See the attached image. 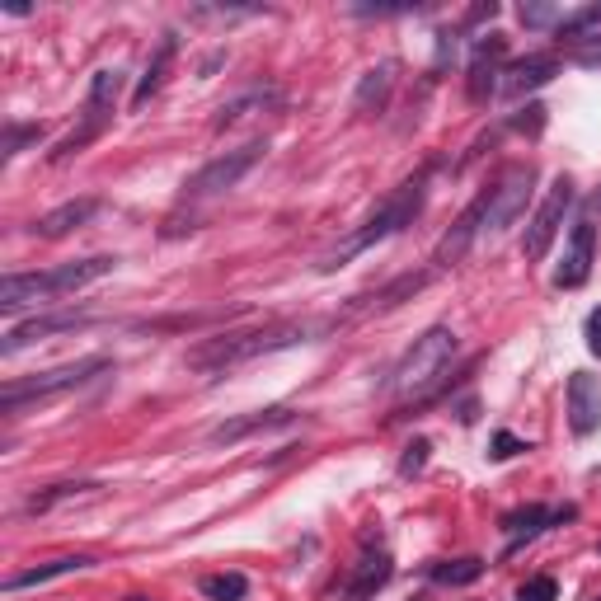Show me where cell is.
I'll return each mask as SVG.
<instances>
[{"instance_id":"1","label":"cell","mask_w":601,"mask_h":601,"mask_svg":"<svg viewBox=\"0 0 601 601\" xmlns=\"http://www.w3.org/2000/svg\"><path fill=\"white\" fill-rule=\"evenodd\" d=\"M334 329V320H287V324H268V329H240V334H221V339H207L188 353V367L193 371H221L235 367V362H249V357L278 353V348H296V343H315V334Z\"/></svg>"},{"instance_id":"2","label":"cell","mask_w":601,"mask_h":601,"mask_svg":"<svg viewBox=\"0 0 601 601\" xmlns=\"http://www.w3.org/2000/svg\"><path fill=\"white\" fill-rule=\"evenodd\" d=\"M456 353H461V339L451 334L447 324H432L423 339H414V348L400 357V367H395V376H390L395 400L400 404L432 400L437 390L447 386V371H451V362H456Z\"/></svg>"},{"instance_id":"3","label":"cell","mask_w":601,"mask_h":601,"mask_svg":"<svg viewBox=\"0 0 601 601\" xmlns=\"http://www.w3.org/2000/svg\"><path fill=\"white\" fill-rule=\"evenodd\" d=\"M423 198H428V170H418L409 184H400L386 202H381V207H376V212L367 216V221H362V231H353L339 249H329V254L320 259V273H334V268H343L353 254L381 245V240H390V235H400L404 226L423 212Z\"/></svg>"},{"instance_id":"4","label":"cell","mask_w":601,"mask_h":601,"mask_svg":"<svg viewBox=\"0 0 601 601\" xmlns=\"http://www.w3.org/2000/svg\"><path fill=\"white\" fill-rule=\"evenodd\" d=\"M113 254H94V259H76V263H62L52 273H10L0 282V310L15 315L24 306H38V301H52V296H66V292H80L90 282L108 278L113 273Z\"/></svg>"},{"instance_id":"5","label":"cell","mask_w":601,"mask_h":601,"mask_svg":"<svg viewBox=\"0 0 601 601\" xmlns=\"http://www.w3.org/2000/svg\"><path fill=\"white\" fill-rule=\"evenodd\" d=\"M108 371V357H80L71 367H52L43 376H33V381H10L5 386V414H19L29 400H52V395H66V390L85 386L90 376Z\"/></svg>"},{"instance_id":"6","label":"cell","mask_w":601,"mask_h":601,"mask_svg":"<svg viewBox=\"0 0 601 601\" xmlns=\"http://www.w3.org/2000/svg\"><path fill=\"white\" fill-rule=\"evenodd\" d=\"M118 94H123V71H94L90 80V99H85V123H80V132H71V137L52 151V160H66V155L85 151L99 132H104L108 123H113V108H118Z\"/></svg>"},{"instance_id":"7","label":"cell","mask_w":601,"mask_h":601,"mask_svg":"<svg viewBox=\"0 0 601 601\" xmlns=\"http://www.w3.org/2000/svg\"><path fill=\"white\" fill-rule=\"evenodd\" d=\"M263 141H249V146H240V151H226V155H216V160H207L193 179L184 184L188 198H216V193H226V188H235L240 179H245L254 165L263 160Z\"/></svg>"},{"instance_id":"8","label":"cell","mask_w":601,"mask_h":601,"mask_svg":"<svg viewBox=\"0 0 601 601\" xmlns=\"http://www.w3.org/2000/svg\"><path fill=\"white\" fill-rule=\"evenodd\" d=\"M531 184H536V165L526 160V165H512L498 188H489V207H484V231L498 235L508 231L512 221L526 212V198H531Z\"/></svg>"},{"instance_id":"9","label":"cell","mask_w":601,"mask_h":601,"mask_svg":"<svg viewBox=\"0 0 601 601\" xmlns=\"http://www.w3.org/2000/svg\"><path fill=\"white\" fill-rule=\"evenodd\" d=\"M569 202H573V184L559 174L555 184H550V193H545V202L536 207V216L526 221V235H522V254H526V259H545V254H550L559 226H564Z\"/></svg>"},{"instance_id":"10","label":"cell","mask_w":601,"mask_h":601,"mask_svg":"<svg viewBox=\"0 0 601 601\" xmlns=\"http://www.w3.org/2000/svg\"><path fill=\"white\" fill-rule=\"evenodd\" d=\"M503 33H489L475 43V57H470V104H489V94L498 90V76H503Z\"/></svg>"},{"instance_id":"11","label":"cell","mask_w":601,"mask_h":601,"mask_svg":"<svg viewBox=\"0 0 601 601\" xmlns=\"http://www.w3.org/2000/svg\"><path fill=\"white\" fill-rule=\"evenodd\" d=\"M592 254H597V231H592V221H578L569 235V249H564V263L555 268V287H564V292L583 287L592 278Z\"/></svg>"},{"instance_id":"12","label":"cell","mask_w":601,"mask_h":601,"mask_svg":"<svg viewBox=\"0 0 601 601\" xmlns=\"http://www.w3.org/2000/svg\"><path fill=\"white\" fill-rule=\"evenodd\" d=\"M80 324H90V315H80V310H62V315H33V320L15 324L5 343H0V353L15 357L19 348H29L38 339H52V334H66V329H80Z\"/></svg>"},{"instance_id":"13","label":"cell","mask_w":601,"mask_h":601,"mask_svg":"<svg viewBox=\"0 0 601 601\" xmlns=\"http://www.w3.org/2000/svg\"><path fill=\"white\" fill-rule=\"evenodd\" d=\"M296 423V409H263V414H245V418H226V423H216L207 432V442L212 447H235V442H245L254 432H268V428H287Z\"/></svg>"},{"instance_id":"14","label":"cell","mask_w":601,"mask_h":601,"mask_svg":"<svg viewBox=\"0 0 601 601\" xmlns=\"http://www.w3.org/2000/svg\"><path fill=\"white\" fill-rule=\"evenodd\" d=\"M569 428L578 437L601 428V386L587 371H573L569 376Z\"/></svg>"},{"instance_id":"15","label":"cell","mask_w":601,"mask_h":601,"mask_svg":"<svg viewBox=\"0 0 601 601\" xmlns=\"http://www.w3.org/2000/svg\"><path fill=\"white\" fill-rule=\"evenodd\" d=\"M559 71V62L550 57V52H531V57H522V62H512L508 71H503V99H522V94L540 90V85H550Z\"/></svg>"},{"instance_id":"16","label":"cell","mask_w":601,"mask_h":601,"mask_svg":"<svg viewBox=\"0 0 601 601\" xmlns=\"http://www.w3.org/2000/svg\"><path fill=\"white\" fill-rule=\"evenodd\" d=\"M484 207H489V193H484V198H479L475 207H470V212H465L461 221L451 226L447 240L437 245V254H432V263H437V268H451V263H456V259L465 254V249H470V240H475V235L484 231Z\"/></svg>"},{"instance_id":"17","label":"cell","mask_w":601,"mask_h":601,"mask_svg":"<svg viewBox=\"0 0 601 601\" xmlns=\"http://www.w3.org/2000/svg\"><path fill=\"white\" fill-rule=\"evenodd\" d=\"M94 212H99V198H71V202H62V207H52L47 216H38V221H33V235H43V240H57V235L85 226Z\"/></svg>"},{"instance_id":"18","label":"cell","mask_w":601,"mask_h":601,"mask_svg":"<svg viewBox=\"0 0 601 601\" xmlns=\"http://www.w3.org/2000/svg\"><path fill=\"white\" fill-rule=\"evenodd\" d=\"M94 559L90 555H66V559H47V564H33V569L15 573L10 583H5V592H24V587H43L52 583V578H66V573H80V569H90Z\"/></svg>"},{"instance_id":"19","label":"cell","mask_w":601,"mask_h":601,"mask_svg":"<svg viewBox=\"0 0 601 601\" xmlns=\"http://www.w3.org/2000/svg\"><path fill=\"white\" fill-rule=\"evenodd\" d=\"M564 517H573V508H522L503 517V531L512 536V545H522V540L540 536L550 522H564Z\"/></svg>"},{"instance_id":"20","label":"cell","mask_w":601,"mask_h":601,"mask_svg":"<svg viewBox=\"0 0 601 601\" xmlns=\"http://www.w3.org/2000/svg\"><path fill=\"white\" fill-rule=\"evenodd\" d=\"M174 52H179V43H174V33H165V38H160V47H155L151 66H146V76H141V85L132 90V108H141L155 90H160V85H165V76H170V62H174Z\"/></svg>"},{"instance_id":"21","label":"cell","mask_w":601,"mask_h":601,"mask_svg":"<svg viewBox=\"0 0 601 601\" xmlns=\"http://www.w3.org/2000/svg\"><path fill=\"white\" fill-rule=\"evenodd\" d=\"M99 484H90V479H76V484H52V489H43V494L24 498V512H52L57 503H66V498H80V494H94Z\"/></svg>"},{"instance_id":"22","label":"cell","mask_w":601,"mask_h":601,"mask_svg":"<svg viewBox=\"0 0 601 601\" xmlns=\"http://www.w3.org/2000/svg\"><path fill=\"white\" fill-rule=\"evenodd\" d=\"M249 578L245 573H207L202 578V597L207 601H245Z\"/></svg>"},{"instance_id":"23","label":"cell","mask_w":601,"mask_h":601,"mask_svg":"<svg viewBox=\"0 0 601 601\" xmlns=\"http://www.w3.org/2000/svg\"><path fill=\"white\" fill-rule=\"evenodd\" d=\"M484 578V559H451V564H432V583L442 587H465Z\"/></svg>"},{"instance_id":"24","label":"cell","mask_w":601,"mask_h":601,"mask_svg":"<svg viewBox=\"0 0 601 601\" xmlns=\"http://www.w3.org/2000/svg\"><path fill=\"white\" fill-rule=\"evenodd\" d=\"M428 278H432V273H414V278L390 282L386 292H376V296H371V301H367V306H362V310H395V306H400V301H404V296L423 292V287H428Z\"/></svg>"},{"instance_id":"25","label":"cell","mask_w":601,"mask_h":601,"mask_svg":"<svg viewBox=\"0 0 601 601\" xmlns=\"http://www.w3.org/2000/svg\"><path fill=\"white\" fill-rule=\"evenodd\" d=\"M390 94V66H376L367 71V80L357 85V113H371V108H381Z\"/></svg>"},{"instance_id":"26","label":"cell","mask_w":601,"mask_h":601,"mask_svg":"<svg viewBox=\"0 0 601 601\" xmlns=\"http://www.w3.org/2000/svg\"><path fill=\"white\" fill-rule=\"evenodd\" d=\"M390 583V555H376V559H362V569H357L353 578V592L362 597V592H376V587Z\"/></svg>"},{"instance_id":"27","label":"cell","mask_w":601,"mask_h":601,"mask_svg":"<svg viewBox=\"0 0 601 601\" xmlns=\"http://www.w3.org/2000/svg\"><path fill=\"white\" fill-rule=\"evenodd\" d=\"M517 15H522L526 29H550V24L559 29V19H564V10H559V5H522Z\"/></svg>"},{"instance_id":"28","label":"cell","mask_w":601,"mask_h":601,"mask_svg":"<svg viewBox=\"0 0 601 601\" xmlns=\"http://www.w3.org/2000/svg\"><path fill=\"white\" fill-rule=\"evenodd\" d=\"M569 57L573 62H583V66H601V38L597 33H583V38H569Z\"/></svg>"},{"instance_id":"29","label":"cell","mask_w":601,"mask_h":601,"mask_svg":"<svg viewBox=\"0 0 601 601\" xmlns=\"http://www.w3.org/2000/svg\"><path fill=\"white\" fill-rule=\"evenodd\" d=\"M559 597V583L550 578V573H540V578H531V583L517 587V601H555Z\"/></svg>"},{"instance_id":"30","label":"cell","mask_w":601,"mask_h":601,"mask_svg":"<svg viewBox=\"0 0 601 601\" xmlns=\"http://www.w3.org/2000/svg\"><path fill=\"white\" fill-rule=\"evenodd\" d=\"M428 442H423V437H418V442H414V447H409V451H404V461H400V475L404 479H414L418 475V470H423V465H428Z\"/></svg>"},{"instance_id":"31","label":"cell","mask_w":601,"mask_h":601,"mask_svg":"<svg viewBox=\"0 0 601 601\" xmlns=\"http://www.w3.org/2000/svg\"><path fill=\"white\" fill-rule=\"evenodd\" d=\"M38 137H43V127H19V123H10V137H5V160H15L19 146H24V141H38Z\"/></svg>"},{"instance_id":"32","label":"cell","mask_w":601,"mask_h":601,"mask_svg":"<svg viewBox=\"0 0 601 601\" xmlns=\"http://www.w3.org/2000/svg\"><path fill=\"white\" fill-rule=\"evenodd\" d=\"M517 451H526L522 437H512V432H498L494 437V461H508V456H517Z\"/></svg>"},{"instance_id":"33","label":"cell","mask_w":601,"mask_h":601,"mask_svg":"<svg viewBox=\"0 0 601 601\" xmlns=\"http://www.w3.org/2000/svg\"><path fill=\"white\" fill-rule=\"evenodd\" d=\"M583 334H587V348H592V353L601 357V310H592V315H587Z\"/></svg>"},{"instance_id":"34","label":"cell","mask_w":601,"mask_h":601,"mask_svg":"<svg viewBox=\"0 0 601 601\" xmlns=\"http://www.w3.org/2000/svg\"><path fill=\"white\" fill-rule=\"evenodd\" d=\"M127 601H146V597H127Z\"/></svg>"}]
</instances>
